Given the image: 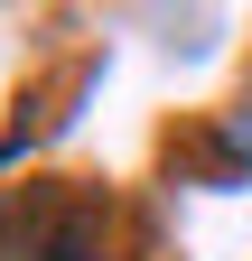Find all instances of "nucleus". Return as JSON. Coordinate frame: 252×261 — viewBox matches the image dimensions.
Wrapping results in <instances>:
<instances>
[{
    "label": "nucleus",
    "instance_id": "f03ea898",
    "mask_svg": "<svg viewBox=\"0 0 252 261\" xmlns=\"http://www.w3.org/2000/svg\"><path fill=\"white\" fill-rule=\"evenodd\" d=\"M215 159H224V168H252V84H243V103L224 112V130H215Z\"/></svg>",
    "mask_w": 252,
    "mask_h": 261
},
{
    "label": "nucleus",
    "instance_id": "f257e3e1",
    "mask_svg": "<svg viewBox=\"0 0 252 261\" xmlns=\"http://www.w3.org/2000/svg\"><path fill=\"white\" fill-rule=\"evenodd\" d=\"M0 261H112V224L93 196L19 187L0 196Z\"/></svg>",
    "mask_w": 252,
    "mask_h": 261
}]
</instances>
